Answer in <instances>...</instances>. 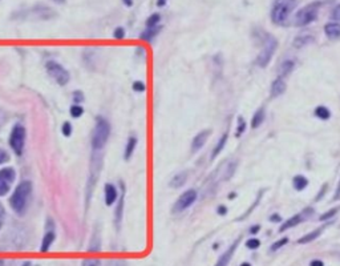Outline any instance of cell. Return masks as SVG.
Returning a JSON list of instances; mask_svg holds the SVG:
<instances>
[{
  "instance_id": "816d5d0a",
  "label": "cell",
  "mask_w": 340,
  "mask_h": 266,
  "mask_svg": "<svg viewBox=\"0 0 340 266\" xmlns=\"http://www.w3.org/2000/svg\"><path fill=\"white\" fill-rule=\"evenodd\" d=\"M54 2L56 4H64V3H65V2H67V0H54Z\"/></svg>"
},
{
  "instance_id": "74e56055",
  "label": "cell",
  "mask_w": 340,
  "mask_h": 266,
  "mask_svg": "<svg viewBox=\"0 0 340 266\" xmlns=\"http://www.w3.org/2000/svg\"><path fill=\"white\" fill-rule=\"evenodd\" d=\"M133 89L136 92H143L147 89V87H145L142 81H136V83H133Z\"/></svg>"
},
{
  "instance_id": "836d02e7",
  "label": "cell",
  "mask_w": 340,
  "mask_h": 266,
  "mask_svg": "<svg viewBox=\"0 0 340 266\" xmlns=\"http://www.w3.org/2000/svg\"><path fill=\"white\" fill-rule=\"evenodd\" d=\"M235 168H237V162H230L229 165H227V172H226V177L225 179H230L231 176L234 175V172H235Z\"/></svg>"
},
{
  "instance_id": "52a82bcc",
  "label": "cell",
  "mask_w": 340,
  "mask_h": 266,
  "mask_svg": "<svg viewBox=\"0 0 340 266\" xmlns=\"http://www.w3.org/2000/svg\"><path fill=\"white\" fill-rule=\"evenodd\" d=\"M45 68H47L48 75H50L51 78L56 81L57 84L59 85L68 84V81H69V79H70L69 72H68L67 69L63 67V65L59 64V63H56V61H48L47 65H45Z\"/></svg>"
},
{
  "instance_id": "3957f363",
  "label": "cell",
  "mask_w": 340,
  "mask_h": 266,
  "mask_svg": "<svg viewBox=\"0 0 340 266\" xmlns=\"http://www.w3.org/2000/svg\"><path fill=\"white\" fill-rule=\"evenodd\" d=\"M278 43L273 35L262 32V50L257 58V65L260 68H264L270 64L275 51H277Z\"/></svg>"
},
{
  "instance_id": "484cf974",
  "label": "cell",
  "mask_w": 340,
  "mask_h": 266,
  "mask_svg": "<svg viewBox=\"0 0 340 266\" xmlns=\"http://www.w3.org/2000/svg\"><path fill=\"white\" fill-rule=\"evenodd\" d=\"M315 116L319 117L320 120H328V118L331 117V112H330V109L327 108V107H324V105H320V107H318V108L315 109Z\"/></svg>"
},
{
  "instance_id": "7dc6e473",
  "label": "cell",
  "mask_w": 340,
  "mask_h": 266,
  "mask_svg": "<svg viewBox=\"0 0 340 266\" xmlns=\"http://www.w3.org/2000/svg\"><path fill=\"white\" fill-rule=\"evenodd\" d=\"M324 192H326V185L323 186V189H322V192H320V193H318V196H317V201H319V200L322 199V196L324 195Z\"/></svg>"
},
{
  "instance_id": "7bdbcfd3",
  "label": "cell",
  "mask_w": 340,
  "mask_h": 266,
  "mask_svg": "<svg viewBox=\"0 0 340 266\" xmlns=\"http://www.w3.org/2000/svg\"><path fill=\"white\" fill-rule=\"evenodd\" d=\"M310 266H324V262L322 259H312L310 262Z\"/></svg>"
},
{
  "instance_id": "8fae6325",
  "label": "cell",
  "mask_w": 340,
  "mask_h": 266,
  "mask_svg": "<svg viewBox=\"0 0 340 266\" xmlns=\"http://www.w3.org/2000/svg\"><path fill=\"white\" fill-rule=\"evenodd\" d=\"M210 136V131L209 129H205V131H201L200 133L194 136L193 141H191V152H198L205 144H206L207 138Z\"/></svg>"
},
{
  "instance_id": "f907efd6",
  "label": "cell",
  "mask_w": 340,
  "mask_h": 266,
  "mask_svg": "<svg viewBox=\"0 0 340 266\" xmlns=\"http://www.w3.org/2000/svg\"><path fill=\"white\" fill-rule=\"evenodd\" d=\"M271 221H273V223H277V221H280V217L278 216V214H274V216H271Z\"/></svg>"
},
{
  "instance_id": "2e32d148",
  "label": "cell",
  "mask_w": 340,
  "mask_h": 266,
  "mask_svg": "<svg viewBox=\"0 0 340 266\" xmlns=\"http://www.w3.org/2000/svg\"><path fill=\"white\" fill-rule=\"evenodd\" d=\"M161 30H162V26H156V27L145 28V31H142V32H141L140 39H141V40L150 43V41H153V39L157 36V35L160 34Z\"/></svg>"
},
{
  "instance_id": "d4e9b609",
  "label": "cell",
  "mask_w": 340,
  "mask_h": 266,
  "mask_svg": "<svg viewBox=\"0 0 340 266\" xmlns=\"http://www.w3.org/2000/svg\"><path fill=\"white\" fill-rule=\"evenodd\" d=\"M227 137H229V136H227V133H225V135L220 138V141L217 142L215 148H214L213 155H211V158H215L218 155H220L221 152L224 151L225 145H226V142H227Z\"/></svg>"
},
{
  "instance_id": "e575fe53",
  "label": "cell",
  "mask_w": 340,
  "mask_h": 266,
  "mask_svg": "<svg viewBox=\"0 0 340 266\" xmlns=\"http://www.w3.org/2000/svg\"><path fill=\"white\" fill-rule=\"evenodd\" d=\"M113 37L117 39V40L124 39V37H125V30H124V27H117L113 32Z\"/></svg>"
},
{
  "instance_id": "c3c4849f",
  "label": "cell",
  "mask_w": 340,
  "mask_h": 266,
  "mask_svg": "<svg viewBox=\"0 0 340 266\" xmlns=\"http://www.w3.org/2000/svg\"><path fill=\"white\" fill-rule=\"evenodd\" d=\"M123 3L127 6V7H132L133 6V0H123Z\"/></svg>"
},
{
  "instance_id": "83f0119b",
  "label": "cell",
  "mask_w": 340,
  "mask_h": 266,
  "mask_svg": "<svg viewBox=\"0 0 340 266\" xmlns=\"http://www.w3.org/2000/svg\"><path fill=\"white\" fill-rule=\"evenodd\" d=\"M287 244H288V237H283V238H280V239H278V241H275V243L271 245L270 250L271 252H277V250L282 249V248H283L284 245H287Z\"/></svg>"
},
{
  "instance_id": "ba28073f",
  "label": "cell",
  "mask_w": 340,
  "mask_h": 266,
  "mask_svg": "<svg viewBox=\"0 0 340 266\" xmlns=\"http://www.w3.org/2000/svg\"><path fill=\"white\" fill-rule=\"evenodd\" d=\"M196 200H197V192L194 189H189V190L184 192L178 197V200L173 206V212H184V210H186L187 208H190L193 205Z\"/></svg>"
},
{
  "instance_id": "9a60e30c",
  "label": "cell",
  "mask_w": 340,
  "mask_h": 266,
  "mask_svg": "<svg viewBox=\"0 0 340 266\" xmlns=\"http://www.w3.org/2000/svg\"><path fill=\"white\" fill-rule=\"evenodd\" d=\"M294 67H295V61L291 59H286L284 61H282V64L279 65V69H278V78H287L294 71Z\"/></svg>"
},
{
  "instance_id": "f35d334b",
  "label": "cell",
  "mask_w": 340,
  "mask_h": 266,
  "mask_svg": "<svg viewBox=\"0 0 340 266\" xmlns=\"http://www.w3.org/2000/svg\"><path fill=\"white\" fill-rule=\"evenodd\" d=\"M8 160H10V156H8V153L4 149L0 148V165L2 164H4V162H7Z\"/></svg>"
},
{
  "instance_id": "ac0fdd59",
  "label": "cell",
  "mask_w": 340,
  "mask_h": 266,
  "mask_svg": "<svg viewBox=\"0 0 340 266\" xmlns=\"http://www.w3.org/2000/svg\"><path fill=\"white\" fill-rule=\"evenodd\" d=\"M312 41H313V36L311 34H300L294 39L293 45L295 48H298V50H300V48L306 47V45L311 44Z\"/></svg>"
},
{
  "instance_id": "f546056e",
  "label": "cell",
  "mask_w": 340,
  "mask_h": 266,
  "mask_svg": "<svg viewBox=\"0 0 340 266\" xmlns=\"http://www.w3.org/2000/svg\"><path fill=\"white\" fill-rule=\"evenodd\" d=\"M69 113H70V116H72V117H75V118H77V117H80L81 115H83L84 113V109L81 108L80 105H74V107H70V109H69Z\"/></svg>"
},
{
  "instance_id": "ffe728a7",
  "label": "cell",
  "mask_w": 340,
  "mask_h": 266,
  "mask_svg": "<svg viewBox=\"0 0 340 266\" xmlns=\"http://www.w3.org/2000/svg\"><path fill=\"white\" fill-rule=\"evenodd\" d=\"M55 238H56V236H55L54 229L48 230V232L45 233V236H44L43 243H41V248H40L41 252L47 253L48 250L51 249V246H52V244H54Z\"/></svg>"
},
{
  "instance_id": "8992f818",
  "label": "cell",
  "mask_w": 340,
  "mask_h": 266,
  "mask_svg": "<svg viewBox=\"0 0 340 266\" xmlns=\"http://www.w3.org/2000/svg\"><path fill=\"white\" fill-rule=\"evenodd\" d=\"M26 128H24L21 124H16L11 132V137H10V145L12 151L16 153L17 156H21L24 151V145H26Z\"/></svg>"
},
{
  "instance_id": "277c9868",
  "label": "cell",
  "mask_w": 340,
  "mask_h": 266,
  "mask_svg": "<svg viewBox=\"0 0 340 266\" xmlns=\"http://www.w3.org/2000/svg\"><path fill=\"white\" fill-rule=\"evenodd\" d=\"M320 6H322L320 2H312V3L300 8L295 14V20H294L295 26L297 27H306V26H310L311 23H313L318 19Z\"/></svg>"
},
{
  "instance_id": "1f68e13d",
  "label": "cell",
  "mask_w": 340,
  "mask_h": 266,
  "mask_svg": "<svg viewBox=\"0 0 340 266\" xmlns=\"http://www.w3.org/2000/svg\"><path fill=\"white\" fill-rule=\"evenodd\" d=\"M259 246H260V241L258 238L247 239V243H246V248H247V249L255 250V249H258Z\"/></svg>"
},
{
  "instance_id": "5b68a950",
  "label": "cell",
  "mask_w": 340,
  "mask_h": 266,
  "mask_svg": "<svg viewBox=\"0 0 340 266\" xmlns=\"http://www.w3.org/2000/svg\"><path fill=\"white\" fill-rule=\"evenodd\" d=\"M110 135V127L109 123L105 118H97L94 129L92 132V148L94 151L103 149L104 145L107 144L108 138Z\"/></svg>"
},
{
  "instance_id": "e0dca14e",
  "label": "cell",
  "mask_w": 340,
  "mask_h": 266,
  "mask_svg": "<svg viewBox=\"0 0 340 266\" xmlns=\"http://www.w3.org/2000/svg\"><path fill=\"white\" fill-rule=\"evenodd\" d=\"M117 197H118V193H117L116 186L113 184H107L105 185V204L108 206H112L117 201Z\"/></svg>"
},
{
  "instance_id": "4dcf8cb0",
  "label": "cell",
  "mask_w": 340,
  "mask_h": 266,
  "mask_svg": "<svg viewBox=\"0 0 340 266\" xmlns=\"http://www.w3.org/2000/svg\"><path fill=\"white\" fill-rule=\"evenodd\" d=\"M123 212H124V197H121L120 201H118V205H117V209H116L117 223H120L121 219H123Z\"/></svg>"
},
{
  "instance_id": "6da1fadb",
  "label": "cell",
  "mask_w": 340,
  "mask_h": 266,
  "mask_svg": "<svg viewBox=\"0 0 340 266\" xmlns=\"http://www.w3.org/2000/svg\"><path fill=\"white\" fill-rule=\"evenodd\" d=\"M297 7V0H274L270 17L275 26H286Z\"/></svg>"
},
{
  "instance_id": "7c38bea8",
  "label": "cell",
  "mask_w": 340,
  "mask_h": 266,
  "mask_svg": "<svg viewBox=\"0 0 340 266\" xmlns=\"http://www.w3.org/2000/svg\"><path fill=\"white\" fill-rule=\"evenodd\" d=\"M239 241H240V238H238L235 243L231 244L230 248H229V249H227L226 252H225L224 254L220 257V259H218L217 263H215L214 266H227V265H229V263H230V261H231V258H233L234 253H235V250H237Z\"/></svg>"
},
{
  "instance_id": "4fadbf2b",
  "label": "cell",
  "mask_w": 340,
  "mask_h": 266,
  "mask_svg": "<svg viewBox=\"0 0 340 266\" xmlns=\"http://www.w3.org/2000/svg\"><path fill=\"white\" fill-rule=\"evenodd\" d=\"M286 81H284V79L282 78H277L275 80L273 81V84H271V88H270V94L271 98H279V96H282V94L284 93V91H286Z\"/></svg>"
},
{
  "instance_id": "603a6c76",
  "label": "cell",
  "mask_w": 340,
  "mask_h": 266,
  "mask_svg": "<svg viewBox=\"0 0 340 266\" xmlns=\"http://www.w3.org/2000/svg\"><path fill=\"white\" fill-rule=\"evenodd\" d=\"M136 147H137V137L130 136L129 140H128L127 142V148H125V152H124V158H125V160H129V158L133 156Z\"/></svg>"
},
{
  "instance_id": "4316f807",
  "label": "cell",
  "mask_w": 340,
  "mask_h": 266,
  "mask_svg": "<svg viewBox=\"0 0 340 266\" xmlns=\"http://www.w3.org/2000/svg\"><path fill=\"white\" fill-rule=\"evenodd\" d=\"M160 21H161L160 14H153V15H150V16L148 17L145 26H147V28L156 27V26H160Z\"/></svg>"
},
{
  "instance_id": "7402d4cb",
  "label": "cell",
  "mask_w": 340,
  "mask_h": 266,
  "mask_svg": "<svg viewBox=\"0 0 340 266\" xmlns=\"http://www.w3.org/2000/svg\"><path fill=\"white\" fill-rule=\"evenodd\" d=\"M264 117H266V112H264V108L257 109L253 116V120H251V127H253V128H258V127H260L262 123L264 122Z\"/></svg>"
},
{
  "instance_id": "8d00e7d4",
  "label": "cell",
  "mask_w": 340,
  "mask_h": 266,
  "mask_svg": "<svg viewBox=\"0 0 340 266\" xmlns=\"http://www.w3.org/2000/svg\"><path fill=\"white\" fill-rule=\"evenodd\" d=\"M84 93L80 91H76L74 92V101L76 103V104H80V103H83L84 101Z\"/></svg>"
},
{
  "instance_id": "db71d44e",
  "label": "cell",
  "mask_w": 340,
  "mask_h": 266,
  "mask_svg": "<svg viewBox=\"0 0 340 266\" xmlns=\"http://www.w3.org/2000/svg\"><path fill=\"white\" fill-rule=\"evenodd\" d=\"M0 266H4V261H3V259H0Z\"/></svg>"
},
{
  "instance_id": "f5cc1de1",
  "label": "cell",
  "mask_w": 340,
  "mask_h": 266,
  "mask_svg": "<svg viewBox=\"0 0 340 266\" xmlns=\"http://www.w3.org/2000/svg\"><path fill=\"white\" fill-rule=\"evenodd\" d=\"M239 266H251L250 262H242Z\"/></svg>"
},
{
  "instance_id": "bcb514c9",
  "label": "cell",
  "mask_w": 340,
  "mask_h": 266,
  "mask_svg": "<svg viewBox=\"0 0 340 266\" xmlns=\"http://www.w3.org/2000/svg\"><path fill=\"white\" fill-rule=\"evenodd\" d=\"M167 0H157V6L158 7H163V6H166Z\"/></svg>"
},
{
  "instance_id": "44dd1931",
  "label": "cell",
  "mask_w": 340,
  "mask_h": 266,
  "mask_svg": "<svg viewBox=\"0 0 340 266\" xmlns=\"http://www.w3.org/2000/svg\"><path fill=\"white\" fill-rule=\"evenodd\" d=\"M186 180H187V173L181 172V173H178V175L174 176L173 179L170 180L169 185L172 186V188H181V186L185 185Z\"/></svg>"
},
{
  "instance_id": "30bf717a",
  "label": "cell",
  "mask_w": 340,
  "mask_h": 266,
  "mask_svg": "<svg viewBox=\"0 0 340 266\" xmlns=\"http://www.w3.org/2000/svg\"><path fill=\"white\" fill-rule=\"evenodd\" d=\"M307 213H308V209H307V210H304V212L299 213V214H295V216L290 217V219L287 220V221H284V223L280 225L279 232L283 233V232H286V230L291 229V228H295V226L299 225V224L304 220V217H306Z\"/></svg>"
},
{
  "instance_id": "11a10c76",
  "label": "cell",
  "mask_w": 340,
  "mask_h": 266,
  "mask_svg": "<svg viewBox=\"0 0 340 266\" xmlns=\"http://www.w3.org/2000/svg\"><path fill=\"white\" fill-rule=\"evenodd\" d=\"M23 266H30V263H24Z\"/></svg>"
},
{
  "instance_id": "681fc988",
  "label": "cell",
  "mask_w": 340,
  "mask_h": 266,
  "mask_svg": "<svg viewBox=\"0 0 340 266\" xmlns=\"http://www.w3.org/2000/svg\"><path fill=\"white\" fill-rule=\"evenodd\" d=\"M259 229H260V226H259V225H255V226H253V228H251L250 232L254 234V233H258V232H259Z\"/></svg>"
},
{
  "instance_id": "7a4b0ae2",
  "label": "cell",
  "mask_w": 340,
  "mask_h": 266,
  "mask_svg": "<svg viewBox=\"0 0 340 266\" xmlns=\"http://www.w3.org/2000/svg\"><path fill=\"white\" fill-rule=\"evenodd\" d=\"M31 192H32V184L30 181H23L16 186L15 192L11 196L10 205L17 214H23L26 212Z\"/></svg>"
},
{
  "instance_id": "d6986e66",
  "label": "cell",
  "mask_w": 340,
  "mask_h": 266,
  "mask_svg": "<svg viewBox=\"0 0 340 266\" xmlns=\"http://www.w3.org/2000/svg\"><path fill=\"white\" fill-rule=\"evenodd\" d=\"M322 232H323V228H318V229L312 230V232L307 233V234H304L303 237H300V238L298 239V244H300V245H304V244L312 243V241L318 239V237L322 234Z\"/></svg>"
},
{
  "instance_id": "d590c367",
  "label": "cell",
  "mask_w": 340,
  "mask_h": 266,
  "mask_svg": "<svg viewBox=\"0 0 340 266\" xmlns=\"http://www.w3.org/2000/svg\"><path fill=\"white\" fill-rule=\"evenodd\" d=\"M331 17H332L333 21H337L340 23V4H337L336 7L332 10V14H331Z\"/></svg>"
},
{
  "instance_id": "5bb4252c",
  "label": "cell",
  "mask_w": 340,
  "mask_h": 266,
  "mask_svg": "<svg viewBox=\"0 0 340 266\" xmlns=\"http://www.w3.org/2000/svg\"><path fill=\"white\" fill-rule=\"evenodd\" d=\"M324 34L330 39H339L340 37V23L330 21L324 26Z\"/></svg>"
},
{
  "instance_id": "cb8c5ba5",
  "label": "cell",
  "mask_w": 340,
  "mask_h": 266,
  "mask_svg": "<svg viewBox=\"0 0 340 266\" xmlns=\"http://www.w3.org/2000/svg\"><path fill=\"white\" fill-rule=\"evenodd\" d=\"M293 185H294V188L297 189V190H303V189L308 185V180H307L304 176L298 175L294 177Z\"/></svg>"
},
{
  "instance_id": "d6a6232c",
  "label": "cell",
  "mask_w": 340,
  "mask_h": 266,
  "mask_svg": "<svg viewBox=\"0 0 340 266\" xmlns=\"http://www.w3.org/2000/svg\"><path fill=\"white\" fill-rule=\"evenodd\" d=\"M245 131H246V123H245V120L242 117H238V127H237L238 137H239L242 133H245Z\"/></svg>"
},
{
  "instance_id": "9c48e42d",
  "label": "cell",
  "mask_w": 340,
  "mask_h": 266,
  "mask_svg": "<svg viewBox=\"0 0 340 266\" xmlns=\"http://www.w3.org/2000/svg\"><path fill=\"white\" fill-rule=\"evenodd\" d=\"M16 173L12 168H4L0 171V197L10 192L11 185L15 181Z\"/></svg>"
},
{
  "instance_id": "ee69618b",
  "label": "cell",
  "mask_w": 340,
  "mask_h": 266,
  "mask_svg": "<svg viewBox=\"0 0 340 266\" xmlns=\"http://www.w3.org/2000/svg\"><path fill=\"white\" fill-rule=\"evenodd\" d=\"M218 214H221V216H225V214H226L227 213V209H226V206H224V205H221V206H218Z\"/></svg>"
},
{
  "instance_id": "60d3db41",
  "label": "cell",
  "mask_w": 340,
  "mask_h": 266,
  "mask_svg": "<svg viewBox=\"0 0 340 266\" xmlns=\"http://www.w3.org/2000/svg\"><path fill=\"white\" fill-rule=\"evenodd\" d=\"M83 266H100V261L99 259H85Z\"/></svg>"
},
{
  "instance_id": "f1b7e54d",
  "label": "cell",
  "mask_w": 340,
  "mask_h": 266,
  "mask_svg": "<svg viewBox=\"0 0 340 266\" xmlns=\"http://www.w3.org/2000/svg\"><path fill=\"white\" fill-rule=\"evenodd\" d=\"M337 210H339V209H337V208H332V209H331V210H327L326 213H323V214L320 216V221H327V220L333 219V217L336 216Z\"/></svg>"
},
{
  "instance_id": "ab89813d",
  "label": "cell",
  "mask_w": 340,
  "mask_h": 266,
  "mask_svg": "<svg viewBox=\"0 0 340 266\" xmlns=\"http://www.w3.org/2000/svg\"><path fill=\"white\" fill-rule=\"evenodd\" d=\"M63 133L64 136H70V133H72V125H70V123H64L63 125Z\"/></svg>"
},
{
  "instance_id": "f6af8a7d",
  "label": "cell",
  "mask_w": 340,
  "mask_h": 266,
  "mask_svg": "<svg viewBox=\"0 0 340 266\" xmlns=\"http://www.w3.org/2000/svg\"><path fill=\"white\" fill-rule=\"evenodd\" d=\"M3 221H4V212L3 209L0 208V229H2V226H3Z\"/></svg>"
},
{
  "instance_id": "b9f144b4",
  "label": "cell",
  "mask_w": 340,
  "mask_h": 266,
  "mask_svg": "<svg viewBox=\"0 0 340 266\" xmlns=\"http://www.w3.org/2000/svg\"><path fill=\"white\" fill-rule=\"evenodd\" d=\"M333 200H335V201L340 200V180H339V184H337L336 190H335V193H333Z\"/></svg>"
}]
</instances>
